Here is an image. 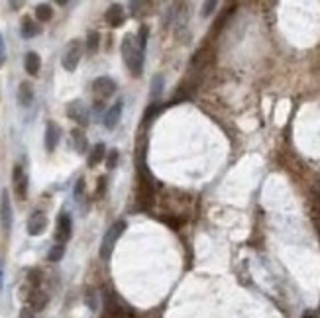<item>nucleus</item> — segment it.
<instances>
[{"instance_id":"nucleus-1","label":"nucleus","mask_w":320,"mask_h":318,"mask_svg":"<svg viewBox=\"0 0 320 318\" xmlns=\"http://www.w3.org/2000/svg\"><path fill=\"white\" fill-rule=\"evenodd\" d=\"M120 51H122V57H124L126 67L132 71L134 77H140L143 71V51L138 47V43L134 41V35L132 34L124 35Z\"/></svg>"},{"instance_id":"nucleus-13","label":"nucleus","mask_w":320,"mask_h":318,"mask_svg":"<svg viewBox=\"0 0 320 318\" xmlns=\"http://www.w3.org/2000/svg\"><path fill=\"white\" fill-rule=\"evenodd\" d=\"M104 18H106V22L112 28H118L120 24H124V8L120 4H112L106 10Z\"/></svg>"},{"instance_id":"nucleus-27","label":"nucleus","mask_w":320,"mask_h":318,"mask_svg":"<svg viewBox=\"0 0 320 318\" xmlns=\"http://www.w3.org/2000/svg\"><path fill=\"white\" fill-rule=\"evenodd\" d=\"M18 318H36V312H34L30 306H24V308L20 310Z\"/></svg>"},{"instance_id":"nucleus-21","label":"nucleus","mask_w":320,"mask_h":318,"mask_svg":"<svg viewBox=\"0 0 320 318\" xmlns=\"http://www.w3.org/2000/svg\"><path fill=\"white\" fill-rule=\"evenodd\" d=\"M45 304H47V297L41 293V291H36L34 295H32V310L36 308V310H43L45 308Z\"/></svg>"},{"instance_id":"nucleus-23","label":"nucleus","mask_w":320,"mask_h":318,"mask_svg":"<svg viewBox=\"0 0 320 318\" xmlns=\"http://www.w3.org/2000/svg\"><path fill=\"white\" fill-rule=\"evenodd\" d=\"M147 39H149V28H147V26H142L138 35H136V43H138V47H140L143 53H145V47H147Z\"/></svg>"},{"instance_id":"nucleus-7","label":"nucleus","mask_w":320,"mask_h":318,"mask_svg":"<svg viewBox=\"0 0 320 318\" xmlns=\"http://www.w3.org/2000/svg\"><path fill=\"white\" fill-rule=\"evenodd\" d=\"M116 83L110 79V77H98V79H94V83H92V90H94V94L100 98V100H106L110 98L114 92H116Z\"/></svg>"},{"instance_id":"nucleus-17","label":"nucleus","mask_w":320,"mask_h":318,"mask_svg":"<svg viewBox=\"0 0 320 318\" xmlns=\"http://www.w3.org/2000/svg\"><path fill=\"white\" fill-rule=\"evenodd\" d=\"M104 159H106V147H104V143H96L89 151V165L94 167V165H98Z\"/></svg>"},{"instance_id":"nucleus-3","label":"nucleus","mask_w":320,"mask_h":318,"mask_svg":"<svg viewBox=\"0 0 320 318\" xmlns=\"http://www.w3.org/2000/svg\"><path fill=\"white\" fill-rule=\"evenodd\" d=\"M81 57H83V43L79 39H73L71 43H69V47H67V51H65V55H63V59H61L63 69L73 73V71L77 69Z\"/></svg>"},{"instance_id":"nucleus-29","label":"nucleus","mask_w":320,"mask_h":318,"mask_svg":"<svg viewBox=\"0 0 320 318\" xmlns=\"http://www.w3.org/2000/svg\"><path fill=\"white\" fill-rule=\"evenodd\" d=\"M83 189H85V179H79V181H77V185H75L73 194H75V196H79V194L83 193Z\"/></svg>"},{"instance_id":"nucleus-28","label":"nucleus","mask_w":320,"mask_h":318,"mask_svg":"<svg viewBox=\"0 0 320 318\" xmlns=\"http://www.w3.org/2000/svg\"><path fill=\"white\" fill-rule=\"evenodd\" d=\"M85 302L89 304L90 310H96V300H94V293L90 291V293H87V299H85Z\"/></svg>"},{"instance_id":"nucleus-2","label":"nucleus","mask_w":320,"mask_h":318,"mask_svg":"<svg viewBox=\"0 0 320 318\" xmlns=\"http://www.w3.org/2000/svg\"><path fill=\"white\" fill-rule=\"evenodd\" d=\"M124 230H126V222L124 220H118V222H114V224L104 232V238H102V242H100V251H98V255H100L102 259H108V257L112 255L114 246H116L118 238L124 234Z\"/></svg>"},{"instance_id":"nucleus-16","label":"nucleus","mask_w":320,"mask_h":318,"mask_svg":"<svg viewBox=\"0 0 320 318\" xmlns=\"http://www.w3.org/2000/svg\"><path fill=\"white\" fill-rule=\"evenodd\" d=\"M71 141L73 145H75V149L79 151V153H87V149H89V141H87V136L83 134V130L81 128H75L71 132Z\"/></svg>"},{"instance_id":"nucleus-24","label":"nucleus","mask_w":320,"mask_h":318,"mask_svg":"<svg viewBox=\"0 0 320 318\" xmlns=\"http://www.w3.org/2000/svg\"><path fill=\"white\" fill-rule=\"evenodd\" d=\"M118 159H120V151H118V149H110V151H106V167L108 169H114L116 163H118Z\"/></svg>"},{"instance_id":"nucleus-22","label":"nucleus","mask_w":320,"mask_h":318,"mask_svg":"<svg viewBox=\"0 0 320 318\" xmlns=\"http://www.w3.org/2000/svg\"><path fill=\"white\" fill-rule=\"evenodd\" d=\"M98 45H100V34L98 32H89V35H87V51H98Z\"/></svg>"},{"instance_id":"nucleus-9","label":"nucleus","mask_w":320,"mask_h":318,"mask_svg":"<svg viewBox=\"0 0 320 318\" xmlns=\"http://www.w3.org/2000/svg\"><path fill=\"white\" fill-rule=\"evenodd\" d=\"M47 230V216L41 210L32 212L30 220H28V234L30 236H41Z\"/></svg>"},{"instance_id":"nucleus-25","label":"nucleus","mask_w":320,"mask_h":318,"mask_svg":"<svg viewBox=\"0 0 320 318\" xmlns=\"http://www.w3.org/2000/svg\"><path fill=\"white\" fill-rule=\"evenodd\" d=\"M159 110H161V108L157 104H151L149 108H147V110H145V114H143V120H145V122H149L151 118H155V116L159 114Z\"/></svg>"},{"instance_id":"nucleus-18","label":"nucleus","mask_w":320,"mask_h":318,"mask_svg":"<svg viewBox=\"0 0 320 318\" xmlns=\"http://www.w3.org/2000/svg\"><path fill=\"white\" fill-rule=\"evenodd\" d=\"M36 18L39 22H49L54 18V8L49 4H37L36 6Z\"/></svg>"},{"instance_id":"nucleus-12","label":"nucleus","mask_w":320,"mask_h":318,"mask_svg":"<svg viewBox=\"0 0 320 318\" xmlns=\"http://www.w3.org/2000/svg\"><path fill=\"white\" fill-rule=\"evenodd\" d=\"M32 102H34V87H32V83L22 81L18 87V104L28 108V106H32Z\"/></svg>"},{"instance_id":"nucleus-19","label":"nucleus","mask_w":320,"mask_h":318,"mask_svg":"<svg viewBox=\"0 0 320 318\" xmlns=\"http://www.w3.org/2000/svg\"><path fill=\"white\" fill-rule=\"evenodd\" d=\"M63 255H65V244H55V246H51L49 253H47V261L57 263V261L63 259Z\"/></svg>"},{"instance_id":"nucleus-15","label":"nucleus","mask_w":320,"mask_h":318,"mask_svg":"<svg viewBox=\"0 0 320 318\" xmlns=\"http://www.w3.org/2000/svg\"><path fill=\"white\" fill-rule=\"evenodd\" d=\"M20 34H22V37H26V39H32V37L41 34V26H37L32 18H24V20H22Z\"/></svg>"},{"instance_id":"nucleus-32","label":"nucleus","mask_w":320,"mask_h":318,"mask_svg":"<svg viewBox=\"0 0 320 318\" xmlns=\"http://www.w3.org/2000/svg\"><path fill=\"white\" fill-rule=\"evenodd\" d=\"M10 6H12V8H20L22 4H20V2H10Z\"/></svg>"},{"instance_id":"nucleus-30","label":"nucleus","mask_w":320,"mask_h":318,"mask_svg":"<svg viewBox=\"0 0 320 318\" xmlns=\"http://www.w3.org/2000/svg\"><path fill=\"white\" fill-rule=\"evenodd\" d=\"M4 61H6V49H4V41L0 37V67L4 65Z\"/></svg>"},{"instance_id":"nucleus-20","label":"nucleus","mask_w":320,"mask_h":318,"mask_svg":"<svg viewBox=\"0 0 320 318\" xmlns=\"http://www.w3.org/2000/svg\"><path fill=\"white\" fill-rule=\"evenodd\" d=\"M161 92H163V75H155L153 79H151V90H149V96L153 98V100H157L161 96Z\"/></svg>"},{"instance_id":"nucleus-31","label":"nucleus","mask_w":320,"mask_h":318,"mask_svg":"<svg viewBox=\"0 0 320 318\" xmlns=\"http://www.w3.org/2000/svg\"><path fill=\"white\" fill-rule=\"evenodd\" d=\"M4 287V267H2V261H0V291Z\"/></svg>"},{"instance_id":"nucleus-11","label":"nucleus","mask_w":320,"mask_h":318,"mask_svg":"<svg viewBox=\"0 0 320 318\" xmlns=\"http://www.w3.org/2000/svg\"><path fill=\"white\" fill-rule=\"evenodd\" d=\"M122 112H124V102L118 100V102L104 114V128H106V130H114L116 124L120 122V118H122Z\"/></svg>"},{"instance_id":"nucleus-8","label":"nucleus","mask_w":320,"mask_h":318,"mask_svg":"<svg viewBox=\"0 0 320 318\" xmlns=\"http://www.w3.org/2000/svg\"><path fill=\"white\" fill-rule=\"evenodd\" d=\"M12 183H14V193L20 200H26L28 196V175L22 169V165H16L12 171Z\"/></svg>"},{"instance_id":"nucleus-14","label":"nucleus","mask_w":320,"mask_h":318,"mask_svg":"<svg viewBox=\"0 0 320 318\" xmlns=\"http://www.w3.org/2000/svg\"><path fill=\"white\" fill-rule=\"evenodd\" d=\"M24 67H26V73L36 77L39 69H41V57L37 55L36 51H28L26 57H24Z\"/></svg>"},{"instance_id":"nucleus-26","label":"nucleus","mask_w":320,"mask_h":318,"mask_svg":"<svg viewBox=\"0 0 320 318\" xmlns=\"http://www.w3.org/2000/svg\"><path fill=\"white\" fill-rule=\"evenodd\" d=\"M216 6H218V2H204L202 4V16H210L216 10Z\"/></svg>"},{"instance_id":"nucleus-4","label":"nucleus","mask_w":320,"mask_h":318,"mask_svg":"<svg viewBox=\"0 0 320 318\" xmlns=\"http://www.w3.org/2000/svg\"><path fill=\"white\" fill-rule=\"evenodd\" d=\"M14 222V212H12V202H10V194L4 189L0 193V226L4 232H10Z\"/></svg>"},{"instance_id":"nucleus-6","label":"nucleus","mask_w":320,"mask_h":318,"mask_svg":"<svg viewBox=\"0 0 320 318\" xmlns=\"http://www.w3.org/2000/svg\"><path fill=\"white\" fill-rule=\"evenodd\" d=\"M71 234H73L71 216L63 212V214H59V218H57V226H55V240H57V244H65V242H69Z\"/></svg>"},{"instance_id":"nucleus-5","label":"nucleus","mask_w":320,"mask_h":318,"mask_svg":"<svg viewBox=\"0 0 320 318\" xmlns=\"http://www.w3.org/2000/svg\"><path fill=\"white\" fill-rule=\"evenodd\" d=\"M67 116L75 120V122L79 124L81 128H85V126H89V108L87 104L83 102V100H71L69 104H67Z\"/></svg>"},{"instance_id":"nucleus-10","label":"nucleus","mask_w":320,"mask_h":318,"mask_svg":"<svg viewBox=\"0 0 320 318\" xmlns=\"http://www.w3.org/2000/svg\"><path fill=\"white\" fill-rule=\"evenodd\" d=\"M59 138H61L59 126L49 120V122L45 124V138H43L45 149H47V151H55V147H57V143H59Z\"/></svg>"}]
</instances>
